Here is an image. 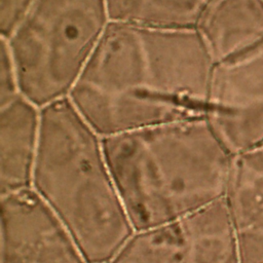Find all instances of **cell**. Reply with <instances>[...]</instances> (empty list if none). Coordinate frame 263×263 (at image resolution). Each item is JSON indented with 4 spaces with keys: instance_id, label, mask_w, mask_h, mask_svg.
<instances>
[{
    "instance_id": "3",
    "label": "cell",
    "mask_w": 263,
    "mask_h": 263,
    "mask_svg": "<svg viewBox=\"0 0 263 263\" xmlns=\"http://www.w3.org/2000/svg\"><path fill=\"white\" fill-rule=\"evenodd\" d=\"M32 188L59 216L87 263H110L135 232L103 137L67 97L40 108Z\"/></svg>"
},
{
    "instance_id": "11",
    "label": "cell",
    "mask_w": 263,
    "mask_h": 263,
    "mask_svg": "<svg viewBox=\"0 0 263 263\" xmlns=\"http://www.w3.org/2000/svg\"><path fill=\"white\" fill-rule=\"evenodd\" d=\"M111 21L196 28L212 0H106Z\"/></svg>"
},
{
    "instance_id": "2",
    "label": "cell",
    "mask_w": 263,
    "mask_h": 263,
    "mask_svg": "<svg viewBox=\"0 0 263 263\" xmlns=\"http://www.w3.org/2000/svg\"><path fill=\"white\" fill-rule=\"evenodd\" d=\"M103 146L135 231L224 199L233 155L205 117L104 137Z\"/></svg>"
},
{
    "instance_id": "10",
    "label": "cell",
    "mask_w": 263,
    "mask_h": 263,
    "mask_svg": "<svg viewBox=\"0 0 263 263\" xmlns=\"http://www.w3.org/2000/svg\"><path fill=\"white\" fill-rule=\"evenodd\" d=\"M214 64L263 42V0H212L196 28Z\"/></svg>"
},
{
    "instance_id": "12",
    "label": "cell",
    "mask_w": 263,
    "mask_h": 263,
    "mask_svg": "<svg viewBox=\"0 0 263 263\" xmlns=\"http://www.w3.org/2000/svg\"><path fill=\"white\" fill-rule=\"evenodd\" d=\"M0 45V106L21 96L17 71L7 41L1 37Z\"/></svg>"
},
{
    "instance_id": "1",
    "label": "cell",
    "mask_w": 263,
    "mask_h": 263,
    "mask_svg": "<svg viewBox=\"0 0 263 263\" xmlns=\"http://www.w3.org/2000/svg\"><path fill=\"white\" fill-rule=\"evenodd\" d=\"M214 65L195 28L110 21L68 98L103 138L205 117Z\"/></svg>"
},
{
    "instance_id": "5",
    "label": "cell",
    "mask_w": 263,
    "mask_h": 263,
    "mask_svg": "<svg viewBox=\"0 0 263 263\" xmlns=\"http://www.w3.org/2000/svg\"><path fill=\"white\" fill-rule=\"evenodd\" d=\"M110 263H241L224 199L185 218L137 230Z\"/></svg>"
},
{
    "instance_id": "7",
    "label": "cell",
    "mask_w": 263,
    "mask_h": 263,
    "mask_svg": "<svg viewBox=\"0 0 263 263\" xmlns=\"http://www.w3.org/2000/svg\"><path fill=\"white\" fill-rule=\"evenodd\" d=\"M1 263H87L69 229L31 187L1 195Z\"/></svg>"
},
{
    "instance_id": "6",
    "label": "cell",
    "mask_w": 263,
    "mask_h": 263,
    "mask_svg": "<svg viewBox=\"0 0 263 263\" xmlns=\"http://www.w3.org/2000/svg\"><path fill=\"white\" fill-rule=\"evenodd\" d=\"M205 118L232 155L263 141V42L214 65Z\"/></svg>"
},
{
    "instance_id": "8",
    "label": "cell",
    "mask_w": 263,
    "mask_h": 263,
    "mask_svg": "<svg viewBox=\"0 0 263 263\" xmlns=\"http://www.w3.org/2000/svg\"><path fill=\"white\" fill-rule=\"evenodd\" d=\"M224 201L241 263H263V141L233 155Z\"/></svg>"
},
{
    "instance_id": "13",
    "label": "cell",
    "mask_w": 263,
    "mask_h": 263,
    "mask_svg": "<svg viewBox=\"0 0 263 263\" xmlns=\"http://www.w3.org/2000/svg\"><path fill=\"white\" fill-rule=\"evenodd\" d=\"M34 0H0V33L10 35Z\"/></svg>"
},
{
    "instance_id": "9",
    "label": "cell",
    "mask_w": 263,
    "mask_h": 263,
    "mask_svg": "<svg viewBox=\"0 0 263 263\" xmlns=\"http://www.w3.org/2000/svg\"><path fill=\"white\" fill-rule=\"evenodd\" d=\"M40 116V108L22 95L0 106L1 195L32 187Z\"/></svg>"
},
{
    "instance_id": "4",
    "label": "cell",
    "mask_w": 263,
    "mask_h": 263,
    "mask_svg": "<svg viewBox=\"0 0 263 263\" xmlns=\"http://www.w3.org/2000/svg\"><path fill=\"white\" fill-rule=\"evenodd\" d=\"M110 21L106 0H34L3 37L21 95L39 108L69 97Z\"/></svg>"
}]
</instances>
